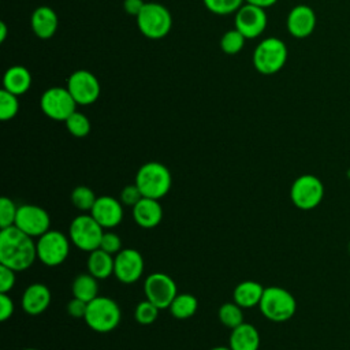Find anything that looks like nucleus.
<instances>
[{"label": "nucleus", "mask_w": 350, "mask_h": 350, "mask_svg": "<svg viewBox=\"0 0 350 350\" xmlns=\"http://www.w3.org/2000/svg\"><path fill=\"white\" fill-rule=\"evenodd\" d=\"M37 260V247L33 238L18 227L0 230V264L15 272L26 271Z\"/></svg>", "instance_id": "1"}, {"label": "nucleus", "mask_w": 350, "mask_h": 350, "mask_svg": "<svg viewBox=\"0 0 350 350\" xmlns=\"http://www.w3.org/2000/svg\"><path fill=\"white\" fill-rule=\"evenodd\" d=\"M134 183L144 197L160 200L168 194L172 185V176L164 164L149 161L138 168Z\"/></svg>", "instance_id": "2"}, {"label": "nucleus", "mask_w": 350, "mask_h": 350, "mask_svg": "<svg viewBox=\"0 0 350 350\" xmlns=\"http://www.w3.org/2000/svg\"><path fill=\"white\" fill-rule=\"evenodd\" d=\"M258 308L262 316L268 320L283 323L295 314L297 301L288 290L279 286H271L264 288Z\"/></svg>", "instance_id": "3"}, {"label": "nucleus", "mask_w": 350, "mask_h": 350, "mask_svg": "<svg viewBox=\"0 0 350 350\" xmlns=\"http://www.w3.org/2000/svg\"><path fill=\"white\" fill-rule=\"evenodd\" d=\"M122 319L120 306L109 297L98 295L88 304L85 323L96 332L105 334L113 331Z\"/></svg>", "instance_id": "4"}, {"label": "nucleus", "mask_w": 350, "mask_h": 350, "mask_svg": "<svg viewBox=\"0 0 350 350\" xmlns=\"http://www.w3.org/2000/svg\"><path fill=\"white\" fill-rule=\"evenodd\" d=\"M287 62V46L276 37L264 38L253 52V66L264 75L280 71Z\"/></svg>", "instance_id": "5"}, {"label": "nucleus", "mask_w": 350, "mask_h": 350, "mask_svg": "<svg viewBox=\"0 0 350 350\" xmlns=\"http://www.w3.org/2000/svg\"><path fill=\"white\" fill-rule=\"evenodd\" d=\"M135 19L139 31L150 40L165 37L172 27V16L170 11L159 3H145Z\"/></svg>", "instance_id": "6"}, {"label": "nucleus", "mask_w": 350, "mask_h": 350, "mask_svg": "<svg viewBox=\"0 0 350 350\" xmlns=\"http://www.w3.org/2000/svg\"><path fill=\"white\" fill-rule=\"evenodd\" d=\"M324 197L323 182L312 174H304L291 183L290 200L302 211H310L320 205Z\"/></svg>", "instance_id": "7"}, {"label": "nucleus", "mask_w": 350, "mask_h": 350, "mask_svg": "<svg viewBox=\"0 0 350 350\" xmlns=\"http://www.w3.org/2000/svg\"><path fill=\"white\" fill-rule=\"evenodd\" d=\"M104 228L92 215H78L72 219L68 228L70 241L83 252H93L100 247Z\"/></svg>", "instance_id": "8"}, {"label": "nucleus", "mask_w": 350, "mask_h": 350, "mask_svg": "<svg viewBox=\"0 0 350 350\" xmlns=\"http://www.w3.org/2000/svg\"><path fill=\"white\" fill-rule=\"evenodd\" d=\"M37 258L46 267H57L70 253V239L57 230H48L36 242Z\"/></svg>", "instance_id": "9"}, {"label": "nucleus", "mask_w": 350, "mask_h": 350, "mask_svg": "<svg viewBox=\"0 0 350 350\" xmlns=\"http://www.w3.org/2000/svg\"><path fill=\"white\" fill-rule=\"evenodd\" d=\"M77 103L67 88L52 86L46 89L40 98L41 111L52 120L66 122L77 111Z\"/></svg>", "instance_id": "10"}, {"label": "nucleus", "mask_w": 350, "mask_h": 350, "mask_svg": "<svg viewBox=\"0 0 350 350\" xmlns=\"http://www.w3.org/2000/svg\"><path fill=\"white\" fill-rule=\"evenodd\" d=\"M144 293L148 301L159 309L170 308L174 298L178 295L175 280L163 272L150 273L144 282Z\"/></svg>", "instance_id": "11"}, {"label": "nucleus", "mask_w": 350, "mask_h": 350, "mask_svg": "<svg viewBox=\"0 0 350 350\" xmlns=\"http://www.w3.org/2000/svg\"><path fill=\"white\" fill-rule=\"evenodd\" d=\"M67 90L78 105H90L100 97V82L88 70L74 71L67 81Z\"/></svg>", "instance_id": "12"}, {"label": "nucleus", "mask_w": 350, "mask_h": 350, "mask_svg": "<svg viewBox=\"0 0 350 350\" xmlns=\"http://www.w3.org/2000/svg\"><path fill=\"white\" fill-rule=\"evenodd\" d=\"M14 226L31 238H38L49 230L51 217L49 213L38 205L22 204L18 206Z\"/></svg>", "instance_id": "13"}, {"label": "nucleus", "mask_w": 350, "mask_h": 350, "mask_svg": "<svg viewBox=\"0 0 350 350\" xmlns=\"http://www.w3.org/2000/svg\"><path fill=\"white\" fill-rule=\"evenodd\" d=\"M144 257L135 249L126 247L115 254L113 275L120 283L131 284L138 282L144 273Z\"/></svg>", "instance_id": "14"}, {"label": "nucleus", "mask_w": 350, "mask_h": 350, "mask_svg": "<svg viewBox=\"0 0 350 350\" xmlns=\"http://www.w3.org/2000/svg\"><path fill=\"white\" fill-rule=\"evenodd\" d=\"M235 29L242 33L245 38H256L261 36L267 27V14L264 8L245 3L235 12Z\"/></svg>", "instance_id": "15"}, {"label": "nucleus", "mask_w": 350, "mask_h": 350, "mask_svg": "<svg viewBox=\"0 0 350 350\" xmlns=\"http://www.w3.org/2000/svg\"><path fill=\"white\" fill-rule=\"evenodd\" d=\"M90 215L105 230L119 226L123 220V204L111 196L97 197Z\"/></svg>", "instance_id": "16"}, {"label": "nucleus", "mask_w": 350, "mask_h": 350, "mask_svg": "<svg viewBox=\"0 0 350 350\" xmlns=\"http://www.w3.org/2000/svg\"><path fill=\"white\" fill-rule=\"evenodd\" d=\"M316 14L312 7L306 4H298L293 7L287 15V30L295 38L309 37L316 27Z\"/></svg>", "instance_id": "17"}, {"label": "nucleus", "mask_w": 350, "mask_h": 350, "mask_svg": "<svg viewBox=\"0 0 350 350\" xmlns=\"http://www.w3.org/2000/svg\"><path fill=\"white\" fill-rule=\"evenodd\" d=\"M51 298V291L45 284L33 283L22 294V308L27 314L38 316L48 309Z\"/></svg>", "instance_id": "18"}, {"label": "nucleus", "mask_w": 350, "mask_h": 350, "mask_svg": "<svg viewBox=\"0 0 350 350\" xmlns=\"http://www.w3.org/2000/svg\"><path fill=\"white\" fill-rule=\"evenodd\" d=\"M134 221L142 228H154L163 219V206L159 200L142 197L133 206Z\"/></svg>", "instance_id": "19"}, {"label": "nucleus", "mask_w": 350, "mask_h": 350, "mask_svg": "<svg viewBox=\"0 0 350 350\" xmlns=\"http://www.w3.org/2000/svg\"><path fill=\"white\" fill-rule=\"evenodd\" d=\"M30 23H31L33 33L38 38L48 40L55 36L59 21H57L56 12L51 7L41 5L33 11Z\"/></svg>", "instance_id": "20"}, {"label": "nucleus", "mask_w": 350, "mask_h": 350, "mask_svg": "<svg viewBox=\"0 0 350 350\" xmlns=\"http://www.w3.org/2000/svg\"><path fill=\"white\" fill-rule=\"evenodd\" d=\"M260 342L257 328L243 321L241 325L231 329L228 346L231 350H258Z\"/></svg>", "instance_id": "21"}, {"label": "nucleus", "mask_w": 350, "mask_h": 350, "mask_svg": "<svg viewBox=\"0 0 350 350\" xmlns=\"http://www.w3.org/2000/svg\"><path fill=\"white\" fill-rule=\"evenodd\" d=\"M31 86V74L23 66L10 67L3 77V89L15 96L25 94Z\"/></svg>", "instance_id": "22"}, {"label": "nucleus", "mask_w": 350, "mask_h": 350, "mask_svg": "<svg viewBox=\"0 0 350 350\" xmlns=\"http://www.w3.org/2000/svg\"><path fill=\"white\" fill-rule=\"evenodd\" d=\"M264 288L265 287H262V284L256 280H243L234 288V302H237L243 309L258 306L264 294Z\"/></svg>", "instance_id": "23"}, {"label": "nucleus", "mask_w": 350, "mask_h": 350, "mask_svg": "<svg viewBox=\"0 0 350 350\" xmlns=\"http://www.w3.org/2000/svg\"><path fill=\"white\" fill-rule=\"evenodd\" d=\"M115 257L104 252L103 249H96L89 253L88 257V271L96 279H107L113 275Z\"/></svg>", "instance_id": "24"}, {"label": "nucleus", "mask_w": 350, "mask_h": 350, "mask_svg": "<svg viewBox=\"0 0 350 350\" xmlns=\"http://www.w3.org/2000/svg\"><path fill=\"white\" fill-rule=\"evenodd\" d=\"M71 293H72V297L79 298L89 304L96 297H98L97 279L93 275H90L89 272L75 276V279L72 280V284H71Z\"/></svg>", "instance_id": "25"}, {"label": "nucleus", "mask_w": 350, "mask_h": 350, "mask_svg": "<svg viewBox=\"0 0 350 350\" xmlns=\"http://www.w3.org/2000/svg\"><path fill=\"white\" fill-rule=\"evenodd\" d=\"M197 308H198L197 298L193 294L183 293V294H178L174 298L168 309L171 316L179 320H185L194 316V313L197 312Z\"/></svg>", "instance_id": "26"}, {"label": "nucleus", "mask_w": 350, "mask_h": 350, "mask_svg": "<svg viewBox=\"0 0 350 350\" xmlns=\"http://www.w3.org/2000/svg\"><path fill=\"white\" fill-rule=\"evenodd\" d=\"M243 308H241L237 302H226L219 308L217 316L221 324L227 328H235L243 323Z\"/></svg>", "instance_id": "27"}, {"label": "nucleus", "mask_w": 350, "mask_h": 350, "mask_svg": "<svg viewBox=\"0 0 350 350\" xmlns=\"http://www.w3.org/2000/svg\"><path fill=\"white\" fill-rule=\"evenodd\" d=\"M70 198H71L72 205L77 209L82 211V212H88V211L90 212L93 205H94V202H96V200H97L94 191L90 187H88V186H77L71 191V197Z\"/></svg>", "instance_id": "28"}, {"label": "nucleus", "mask_w": 350, "mask_h": 350, "mask_svg": "<svg viewBox=\"0 0 350 350\" xmlns=\"http://www.w3.org/2000/svg\"><path fill=\"white\" fill-rule=\"evenodd\" d=\"M66 127L71 135L77 138H83L90 133V120L85 113L75 111L67 118Z\"/></svg>", "instance_id": "29"}, {"label": "nucleus", "mask_w": 350, "mask_h": 350, "mask_svg": "<svg viewBox=\"0 0 350 350\" xmlns=\"http://www.w3.org/2000/svg\"><path fill=\"white\" fill-rule=\"evenodd\" d=\"M19 111V101L18 96L10 93L5 89H1L0 92V119L3 122L11 120L16 116Z\"/></svg>", "instance_id": "30"}, {"label": "nucleus", "mask_w": 350, "mask_h": 350, "mask_svg": "<svg viewBox=\"0 0 350 350\" xmlns=\"http://www.w3.org/2000/svg\"><path fill=\"white\" fill-rule=\"evenodd\" d=\"M245 37L237 29L227 30L220 38V48L227 55H235L242 51L245 45Z\"/></svg>", "instance_id": "31"}, {"label": "nucleus", "mask_w": 350, "mask_h": 350, "mask_svg": "<svg viewBox=\"0 0 350 350\" xmlns=\"http://www.w3.org/2000/svg\"><path fill=\"white\" fill-rule=\"evenodd\" d=\"M159 310L160 309L150 301H148V299L141 301L137 304L135 310H134L135 321L141 325H150L157 320Z\"/></svg>", "instance_id": "32"}, {"label": "nucleus", "mask_w": 350, "mask_h": 350, "mask_svg": "<svg viewBox=\"0 0 350 350\" xmlns=\"http://www.w3.org/2000/svg\"><path fill=\"white\" fill-rule=\"evenodd\" d=\"M204 5L216 15H228L237 12L245 3V0H202Z\"/></svg>", "instance_id": "33"}, {"label": "nucleus", "mask_w": 350, "mask_h": 350, "mask_svg": "<svg viewBox=\"0 0 350 350\" xmlns=\"http://www.w3.org/2000/svg\"><path fill=\"white\" fill-rule=\"evenodd\" d=\"M18 206L8 197L0 198V230L14 226Z\"/></svg>", "instance_id": "34"}, {"label": "nucleus", "mask_w": 350, "mask_h": 350, "mask_svg": "<svg viewBox=\"0 0 350 350\" xmlns=\"http://www.w3.org/2000/svg\"><path fill=\"white\" fill-rule=\"evenodd\" d=\"M100 249L109 254H118L122 250V239L119 238L118 234L112 231H104L101 242H100Z\"/></svg>", "instance_id": "35"}, {"label": "nucleus", "mask_w": 350, "mask_h": 350, "mask_svg": "<svg viewBox=\"0 0 350 350\" xmlns=\"http://www.w3.org/2000/svg\"><path fill=\"white\" fill-rule=\"evenodd\" d=\"M142 193L141 190L138 189V186L135 183L133 185H127L122 189L120 191V202L126 206H134L141 198H142Z\"/></svg>", "instance_id": "36"}, {"label": "nucleus", "mask_w": 350, "mask_h": 350, "mask_svg": "<svg viewBox=\"0 0 350 350\" xmlns=\"http://www.w3.org/2000/svg\"><path fill=\"white\" fill-rule=\"evenodd\" d=\"M15 271L0 264V293H10L16 282Z\"/></svg>", "instance_id": "37"}, {"label": "nucleus", "mask_w": 350, "mask_h": 350, "mask_svg": "<svg viewBox=\"0 0 350 350\" xmlns=\"http://www.w3.org/2000/svg\"><path fill=\"white\" fill-rule=\"evenodd\" d=\"M86 309H88V302H85L79 298H75V297H72V299H70L67 304L68 314L75 319H85Z\"/></svg>", "instance_id": "38"}, {"label": "nucleus", "mask_w": 350, "mask_h": 350, "mask_svg": "<svg viewBox=\"0 0 350 350\" xmlns=\"http://www.w3.org/2000/svg\"><path fill=\"white\" fill-rule=\"evenodd\" d=\"M15 306L8 293H0V321H7L14 314Z\"/></svg>", "instance_id": "39"}, {"label": "nucleus", "mask_w": 350, "mask_h": 350, "mask_svg": "<svg viewBox=\"0 0 350 350\" xmlns=\"http://www.w3.org/2000/svg\"><path fill=\"white\" fill-rule=\"evenodd\" d=\"M144 5H145L144 0H124L123 1V8H124L126 14H129L131 16H135V18L141 12Z\"/></svg>", "instance_id": "40"}, {"label": "nucleus", "mask_w": 350, "mask_h": 350, "mask_svg": "<svg viewBox=\"0 0 350 350\" xmlns=\"http://www.w3.org/2000/svg\"><path fill=\"white\" fill-rule=\"evenodd\" d=\"M276 1H278V0H245V3L257 5V7L264 8V10L268 8V7H271V5H273V4H276Z\"/></svg>", "instance_id": "41"}, {"label": "nucleus", "mask_w": 350, "mask_h": 350, "mask_svg": "<svg viewBox=\"0 0 350 350\" xmlns=\"http://www.w3.org/2000/svg\"><path fill=\"white\" fill-rule=\"evenodd\" d=\"M7 25L5 22H0V42H4L5 41V37H7Z\"/></svg>", "instance_id": "42"}, {"label": "nucleus", "mask_w": 350, "mask_h": 350, "mask_svg": "<svg viewBox=\"0 0 350 350\" xmlns=\"http://www.w3.org/2000/svg\"><path fill=\"white\" fill-rule=\"evenodd\" d=\"M211 350H231V349H230V346H216V347H213Z\"/></svg>", "instance_id": "43"}, {"label": "nucleus", "mask_w": 350, "mask_h": 350, "mask_svg": "<svg viewBox=\"0 0 350 350\" xmlns=\"http://www.w3.org/2000/svg\"><path fill=\"white\" fill-rule=\"evenodd\" d=\"M22 350H40V349H33V347H26V349H22Z\"/></svg>", "instance_id": "44"}, {"label": "nucleus", "mask_w": 350, "mask_h": 350, "mask_svg": "<svg viewBox=\"0 0 350 350\" xmlns=\"http://www.w3.org/2000/svg\"><path fill=\"white\" fill-rule=\"evenodd\" d=\"M349 253H350V242H349Z\"/></svg>", "instance_id": "45"}]
</instances>
